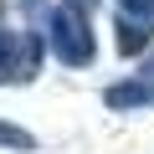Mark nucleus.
<instances>
[{"label": "nucleus", "instance_id": "obj_1", "mask_svg": "<svg viewBox=\"0 0 154 154\" xmlns=\"http://www.w3.org/2000/svg\"><path fill=\"white\" fill-rule=\"evenodd\" d=\"M46 41H51V51H57L62 67H88L98 57V36L88 26V11L67 5V0L46 11Z\"/></svg>", "mask_w": 154, "mask_h": 154}, {"label": "nucleus", "instance_id": "obj_4", "mask_svg": "<svg viewBox=\"0 0 154 154\" xmlns=\"http://www.w3.org/2000/svg\"><path fill=\"white\" fill-rule=\"evenodd\" d=\"M0 149H36V134L21 128V123H5V118H0Z\"/></svg>", "mask_w": 154, "mask_h": 154}, {"label": "nucleus", "instance_id": "obj_6", "mask_svg": "<svg viewBox=\"0 0 154 154\" xmlns=\"http://www.w3.org/2000/svg\"><path fill=\"white\" fill-rule=\"evenodd\" d=\"M149 67H154V57H149Z\"/></svg>", "mask_w": 154, "mask_h": 154}, {"label": "nucleus", "instance_id": "obj_3", "mask_svg": "<svg viewBox=\"0 0 154 154\" xmlns=\"http://www.w3.org/2000/svg\"><path fill=\"white\" fill-rule=\"evenodd\" d=\"M103 103L108 108H154V77H128V82H113L108 93H103Z\"/></svg>", "mask_w": 154, "mask_h": 154}, {"label": "nucleus", "instance_id": "obj_2", "mask_svg": "<svg viewBox=\"0 0 154 154\" xmlns=\"http://www.w3.org/2000/svg\"><path fill=\"white\" fill-rule=\"evenodd\" d=\"M41 67V46L31 31L0 26V82H31Z\"/></svg>", "mask_w": 154, "mask_h": 154}, {"label": "nucleus", "instance_id": "obj_5", "mask_svg": "<svg viewBox=\"0 0 154 154\" xmlns=\"http://www.w3.org/2000/svg\"><path fill=\"white\" fill-rule=\"evenodd\" d=\"M118 11H123V26H134V21H154V0H118Z\"/></svg>", "mask_w": 154, "mask_h": 154}]
</instances>
